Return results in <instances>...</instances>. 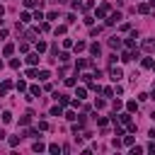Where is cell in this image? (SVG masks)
Masks as SVG:
<instances>
[{"instance_id": "obj_22", "label": "cell", "mask_w": 155, "mask_h": 155, "mask_svg": "<svg viewBox=\"0 0 155 155\" xmlns=\"http://www.w3.org/2000/svg\"><path fill=\"white\" fill-rule=\"evenodd\" d=\"M58 61H61V63H68V61H70V56L63 51V53H58Z\"/></svg>"}, {"instance_id": "obj_10", "label": "cell", "mask_w": 155, "mask_h": 155, "mask_svg": "<svg viewBox=\"0 0 155 155\" xmlns=\"http://www.w3.org/2000/svg\"><path fill=\"white\" fill-rule=\"evenodd\" d=\"M27 63H29V66H36V63H39V53H29V56H27Z\"/></svg>"}, {"instance_id": "obj_38", "label": "cell", "mask_w": 155, "mask_h": 155, "mask_svg": "<svg viewBox=\"0 0 155 155\" xmlns=\"http://www.w3.org/2000/svg\"><path fill=\"white\" fill-rule=\"evenodd\" d=\"M66 85L68 87H75V78H66Z\"/></svg>"}, {"instance_id": "obj_12", "label": "cell", "mask_w": 155, "mask_h": 155, "mask_svg": "<svg viewBox=\"0 0 155 155\" xmlns=\"http://www.w3.org/2000/svg\"><path fill=\"white\" fill-rule=\"evenodd\" d=\"M51 116H63V109H61V104L51 107Z\"/></svg>"}, {"instance_id": "obj_4", "label": "cell", "mask_w": 155, "mask_h": 155, "mask_svg": "<svg viewBox=\"0 0 155 155\" xmlns=\"http://www.w3.org/2000/svg\"><path fill=\"white\" fill-rule=\"evenodd\" d=\"M109 46H111V49H121V46H124L121 36H111V39H109Z\"/></svg>"}, {"instance_id": "obj_34", "label": "cell", "mask_w": 155, "mask_h": 155, "mask_svg": "<svg viewBox=\"0 0 155 155\" xmlns=\"http://www.w3.org/2000/svg\"><path fill=\"white\" fill-rule=\"evenodd\" d=\"M17 90H19V92H24V90H27V83H24V80H19V83H17Z\"/></svg>"}, {"instance_id": "obj_23", "label": "cell", "mask_w": 155, "mask_h": 155, "mask_svg": "<svg viewBox=\"0 0 155 155\" xmlns=\"http://www.w3.org/2000/svg\"><path fill=\"white\" fill-rule=\"evenodd\" d=\"M138 12H141V15H148V12H150V5H145V3L138 5Z\"/></svg>"}, {"instance_id": "obj_27", "label": "cell", "mask_w": 155, "mask_h": 155, "mask_svg": "<svg viewBox=\"0 0 155 155\" xmlns=\"http://www.w3.org/2000/svg\"><path fill=\"white\" fill-rule=\"evenodd\" d=\"M126 109H128V111H138V102H128Z\"/></svg>"}, {"instance_id": "obj_16", "label": "cell", "mask_w": 155, "mask_h": 155, "mask_svg": "<svg viewBox=\"0 0 155 155\" xmlns=\"http://www.w3.org/2000/svg\"><path fill=\"white\" fill-rule=\"evenodd\" d=\"M3 53H5V56H12V53H15V46H12V44H5Z\"/></svg>"}, {"instance_id": "obj_9", "label": "cell", "mask_w": 155, "mask_h": 155, "mask_svg": "<svg viewBox=\"0 0 155 155\" xmlns=\"http://www.w3.org/2000/svg\"><path fill=\"white\" fill-rule=\"evenodd\" d=\"M90 53L100 58V53H102V46H100V44H92V46H90Z\"/></svg>"}, {"instance_id": "obj_42", "label": "cell", "mask_w": 155, "mask_h": 155, "mask_svg": "<svg viewBox=\"0 0 155 155\" xmlns=\"http://www.w3.org/2000/svg\"><path fill=\"white\" fill-rule=\"evenodd\" d=\"M29 92H32V94H41V90H39L36 85H32V87H29Z\"/></svg>"}, {"instance_id": "obj_49", "label": "cell", "mask_w": 155, "mask_h": 155, "mask_svg": "<svg viewBox=\"0 0 155 155\" xmlns=\"http://www.w3.org/2000/svg\"><path fill=\"white\" fill-rule=\"evenodd\" d=\"M150 7H155V0H150Z\"/></svg>"}, {"instance_id": "obj_39", "label": "cell", "mask_w": 155, "mask_h": 155, "mask_svg": "<svg viewBox=\"0 0 155 155\" xmlns=\"http://www.w3.org/2000/svg\"><path fill=\"white\" fill-rule=\"evenodd\" d=\"M49 128V121H39V131H46Z\"/></svg>"}, {"instance_id": "obj_29", "label": "cell", "mask_w": 155, "mask_h": 155, "mask_svg": "<svg viewBox=\"0 0 155 155\" xmlns=\"http://www.w3.org/2000/svg\"><path fill=\"white\" fill-rule=\"evenodd\" d=\"M49 153H53V155H58V153H61V148H58L56 143H51V145H49Z\"/></svg>"}, {"instance_id": "obj_44", "label": "cell", "mask_w": 155, "mask_h": 155, "mask_svg": "<svg viewBox=\"0 0 155 155\" xmlns=\"http://www.w3.org/2000/svg\"><path fill=\"white\" fill-rule=\"evenodd\" d=\"M41 32H51V24L49 22H41Z\"/></svg>"}, {"instance_id": "obj_1", "label": "cell", "mask_w": 155, "mask_h": 155, "mask_svg": "<svg viewBox=\"0 0 155 155\" xmlns=\"http://www.w3.org/2000/svg\"><path fill=\"white\" fill-rule=\"evenodd\" d=\"M109 12H111V7H109L107 3H102L100 7H97V19H104V17L109 15Z\"/></svg>"}, {"instance_id": "obj_28", "label": "cell", "mask_w": 155, "mask_h": 155, "mask_svg": "<svg viewBox=\"0 0 155 155\" xmlns=\"http://www.w3.org/2000/svg\"><path fill=\"white\" fill-rule=\"evenodd\" d=\"M12 121V114L10 111H3V124H10Z\"/></svg>"}, {"instance_id": "obj_26", "label": "cell", "mask_w": 155, "mask_h": 155, "mask_svg": "<svg viewBox=\"0 0 155 155\" xmlns=\"http://www.w3.org/2000/svg\"><path fill=\"white\" fill-rule=\"evenodd\" d=\"M141 66H143V68H153V58H143Z\"/></svg>"}, {"instance_id": "obj_31", "label": "cell", "mask_w": 155, "mask_h": 155, "mask_svg": "<svg viewBox=\"0 0 155 155\" xmlns=\"http://www.w3.org/2000/svg\"><path fill=\"white\" fill-rule=\"evenodd\" d=\"M66 119H68V121H75L78 114H75V111H66Z\"/></svg>"}, {"instance_id": "obj_19", "label": "cell", "mask_w": 155, "mask_h": 155, "mask_svg": "<svg viewBox=\"0 0 155 155\" xmlns=\"http://www.w3.org/2000/svg\"><path fill=\"white\" fill-rule=\"evenodd\" d=\"M34 150H36V153H44V150H46V145H44L41 141H36V143H34Z\"/></svg>"}, {"instance_id": "obj_40", "label": "cell", "mask_w": 155, "mask_h": 155, "mask_svg": "<svg viewBox=\"0 0 155 155\" xmlns=\"http://www.w3.org/2000/svg\"><path fill=\"white\" fill-rule=\"evenodd\" d=\"M58 34H66V24H61V27H56V36Z\"/></svg>"}, {"instance_id": "obj_48", "label": "cell", "mask_w": 155, "mask_h": 155, "mask_svg": "<svg viewBox=\"0 0 155 155\" xmlns=\"http://www.w3.org/2000/svg\"><path fill=\"white\" fill-rule=\"evenodd\" d=\"M3 15H5V7H3V5H0V17H3Z\"/></svg>"}, {"instance_id": "obj_25", "label": "cell", "mask_w": 155, "mask_h": 155, "mask_svg": "<svg viewBox=\"0 0 155 155\" xmlns=\"http://www.w3.org/2000/svg\"><path fill=\"white\" fill-rule=\"evenodd\" d=\"M94 7V0H85V3H83V10H92Z\"/></svg>"}, {"instance_id": "obj_33", "label": "cell", "mask_w": 155, "mask_h": 155, "mask_svg": "<svg viewBox=\"0 0 155 155\" xmlns=\"http://www.w3.org/2000/svg\"><path fill=\"white\" fill-rule=\"evenodd\" d=\"M34 19H39V22H41V19H46V17H44L41 10H36V12H34Z\"/></svg>"}, {"instance_id": "obj_43", "label": "cell", "mask_w": 155, "mask_h": 155, "mask_svg": "<svg viewBox=\"0 0 155 155\" xmlns=\"http://www.w3.org/2000/svg\"><path fill=\"white\" fill-rule=\"evenodd\" d=\"M56 17H58V12H56V10H51V12L46 15V19H56Z\"/></svg>"}, {"instance_id": "obj_45", "label": "cell", "mask_w": 155, "mask_h": 155, "mask_svg": "<svg viewBox=\"0 0 155 155\" xmlns=\"http://www.w3.org/2000/svg\"><path fill=\"white\" fill-rule=\"evenodd\" d=\"M73 7L78 10V7H83V3H80V0H73Z\"/></svg>"}, {"instance_id": "obj_35", "label": "cell", "mask_w": 155, "mask_h": 155, "mask_svg": "<svg viewBox=\"0 0 155 155\" xmlns=\"http://www.w3.org/2000/svg\"><path fill=\"white\" fill-rule=\"evenodd\" d=\"M94 107H97V109H104V107H107V102H104V100H97V102H94Z\"/></svg>"}, {"instance_id": "obj_3", "label": "cell", "mask_w": 155, "mask_h": 155, "mask_svg": "<svg viewBox=\"0 0 155 155\" xmlns=\"http://www.w3.org/2000/svg\"><path fill=\"white\" fill-rule=\"evenodd\" d=\"M104 19H107V24H116V22H121V12H109Z\"/></svg>"}, {"instance_id": "obj_7", "label": "cell", "mask_w": 155, "mask_h": 155, "mask_svg": "<svg viewBox=\"0 0 155 155\" xmlns=\"http://www.w3.org/2000/svg\"><path fill=\"white\" fill-rule=\"evenodd\" d=\"M10 90H12V83H10V80H5L3 85H0V97H5Z\"/></svg>"}, {"instance_id": "obj_15", "label": "cell", "mask_w": 155, "mask_h": 155, "mask_svg": "<svg viewBox=\"0 0 155 155\" xmlns=\"http://www.w3.org/2000/svg\"><path fill=\"white\" fill-rule=\"evenodd\" d=\"M24 39H27V41H36V32H34V29H29V32L24 34Z\"/></svg>"}, {"instance_id": "obj_8", "label": "cell", "mask_w": 155, "mask_h": 155, "mask_svg": "<svg viewBox=\"0 0 155 155\" xmlns=\"http://www.w3.org/2000/svg\"><path fill=\"white\" fill-rule=\"evenodd\" d=\"M143 49H145L148 53H153V51H155V39H145V41H143Z\"/></svg>"}, {"instance_id": "obj_5", "label": "cell", "mask_w": 155, "mask_h": 155, "mask_svg": "<svg viewBox=\"0 0 155 155\" xmlns=\"http://www.w3.org/2000/svg\"><path fill=\"white\" fill-rule=\"evenodd\" d=\"M56 100H58V104H61V107H68V104H70V97H68V94H58V92H56Z\"/></svg>"}, {"instance_id": "obj_17", "label": "cell", "mask_w": 155, "mask_h": 155, "mask_svg": "<svg viewBox=\"0 0 155 155\" xmlns=\"http://www.w3.org/2000/svg\"><path fill=\"white\" fill-rule=\"evenodd\" d=\"M32 116H34V114H32V111H29V114H27V116H22V119H19V124H22V126H27V124H29V121H32Z\"/></svg>"}, {"instance_id": "obj_30", "label": "cell", "mask_w": 155, "mask_h": 155, "mask_svg": "<svg viewBox=\"0 0 155 155\" xmlns=\"http://www.w3.org/2000/svg\"><path fill=\"white\" fill-rule=\"evenodd\" d=\"M94 119H97V124H100V126H107V121H109L107 116H94Z\"/></svg>"}, {"instance_id": "obj_36", "label": "cell", "mask_w": 155, "mask_h": 155, "mask_svg": "<svg viewBox=\"0 0 155 155\" xmlns=\"http://www.w3.org/2000/svg\"><path fill=\"white\" fill-rule=\"evenodd\" d=\"M121 143H124V145H133V136H126V138H124Z\"/></svg>"}, {"instance_id": "obj_11", "label": "cell", "mask_w": 155, "mask_h": 155, "mask_svg": "<svg viewBox=\"0 0 155 155\" xmlns=\"http://www.w3.org/2000/svg\"><path fill=\"white\" fill-rule=\"evenodd\" d=\"M75 97H78V100H85V97H87V90H85V87H78V90H75Z\"/></svg>"}, {"instance_id": "obj_37", "label": "cell", "mask_w": 155, "mask_h": 155, "mask_svg": "<svg viewBox=\"0 0 155 155\" xmlns=\"http://www.w3.org/2000/svg\"><path fill=\"white\" fill-rule=\"evenodd\" d=\"M102 92H104V97H114V90H111V87H104Z\"/></svg>"}, {"instance_id": "obj_32", "label": "cell", "mask_w": 155, "mask_h": 155, "mask_svg": "<svg viewBox=\"0 0 155 155\" xmlns=\"http://www.w3.org/2000/svg\"><path fill=\"white\" fill-rule=\"evenodd\" d=\"M92 78H94V75H90V73H85V75H83V83H87V85H92Z\"/></svg>"}, {"instance_id": "obj_46", "label": "cell", "mask_w": 155, "mask_h": 155, "mask_svg": "<svg viewBox=\"0 0 155 155\" xmlns=\"http://www.w3.org/2000/svg\"><path fill=\"white\" fill-rule=\"evenodd\" d=\"M148 150H150V153H155V143H150V145H148Z\"/></svg>"}, {"instance_id": "obj_24", "label": "cell", "mask_w": 155, "mask_h": 155, "mask_svg": "<svg viewBox=\"0 0 155 155\" xmlns=\"http://www.w3.org/2000/svg\"><path fill=\"white\" fill-rule=\"evenodd\" d=\"M36 75H39V80H49V78H51L49 70H41V73H36Z\"/></svg>"}, {"instance_id": "obj_41", "label": "cell", "mask_w": 155, "mask_h": 155, "mask_svg": "<svg viewBox=\"0 0 155 155\" xmlns=\"http://www.w3.org/2000/svg\"><path fill=\"white\" fill-rule=\"evenodd\" d=\"M10 68H19V58H12V61H10Z\"/></svg>"}, {"instance_id": "obj_2", "label": "cell", "mask_w": 155, "mask_h": 155, "mask_svg": "<svg viewBox=\"0 0 155 155\" xmlns=\"http://www.w3.org/2000/svg\"><path fill=\"white\" fill-rule=\"evenodd\" d=\"M109 78H111L114 83H119L121 78H124V70H121V68H109Z\"/></svg>"}, {"instance_id": "obj_13", "label": "cell", "mask_w": 155, "mask_h": 155, "mask_svg": "<svg viewBox=\"0 0 155 155\" xmlns=\"http://www.w3.org/2000/svg\"><path fill=\"white\" fill-rule=\"evenodd\" d=\"M27 7H41V0H24Z\"/></svg>"}, {"instance_id": "obj_47", "label": "cell", "mask_w": 155, "mask_h": 155, "mask_svg": "<svg viewBox=\"0 0 155 155\" xmlns=\"http://www.w3.org/2000/svg\"><path fill=\"white\" fill-rule=\"evenodd\" d=\"M5 136H7V133H5L3 128H0V141H3V138H5Z\"/></svg>"}, {"instance_id": "obj_20", "label": "cell", "mask_w": 155, "mask_h": 155, "mask_svg": "<svg viewBox=\"0 0 155 155\" xmlns=\"http://www.w3.org/2000/svg\"><path fill=\"white\" fill-rule=\"evenodd\" d=\"M73 49H75V51H85L87 44H85V41H78V44H73Z\"/></svg>"}, {"instance_id": "obj_18", "label": "cell", "mask_w": 155, "mask_h": 155, "mask_svg": "<svg viewBox=\"0 0 155 155\" xmlns=\"http://www.w3.org/2000/svg\"><path fill=\"white\" fill-rule=\"evenodd\" d=\"M24 136H27V138H39V131L29 128V131H24Z\"/></svg>"}, {"instance_id": "obj_6", "label": "cell", "mask_w": 155, "mask_h": 155, "mask_svg": "<svg viewBox=\"0 0 155 155\" xmlns=\"http://www.w3.org/2000/svg\"><path fill=\"white\" fill-rule=\"evenodd\" d=\"M136 39H138V34H136V32H131V36L124 41V44H126V49H133V46H136Z\"/></svg>"}, {"instance_id": "obj_21", "label": "cell", "mask_w": 155, "mask_h": 155, "mask_svg": "<svg viewBox=\"0 0 155 155\" xmlns=\"http://www.w3.org/2000/svg\"><path fill=\"white\" fill-rule=\"evenodd\" d=\"M7 143L15 148V145H19V136H10V138H7Z\"/></svg>"}, {"instance_id": "obj_51", "label": "cell", "mask_w": 155, "mask_h": 155, "mask_svg": "<svg viewBox=\"0 0 155 155\" xmlns=\"http://www.w3.org/2000/svg\"><path fill=\"white\" fill-rule=\"evenodd\" d=\"M0 68H3V61H0Z\"/></svg>"}, {"instance_id": "obj_50", "label": "cell", "mask_w": 155, "mask_h": 155, "mask_svg": "<svg viewBox=\"0 0 155 155\" xmlns=\"http://www.w3.org/2000/svg\"><path fill=\"white\" fill-rule=\"evenodd\" d=\"M150 100H155V90H153V94H150Z\"/></svg>"}, {"instance_id": "obj_14", "label": "cell", "mask_w": 155, "mask_h": 155, "mask_svg": "<svg viewBox=\"0 0 155 155\" xmlns=\"http://www.w3.org/2000/svg\"><path fill=\"white\" fill-rule=\"evenodd\" d=\"M46 51V41H39L36 39V53H44Z\"/></svg>"}]
</instances>
